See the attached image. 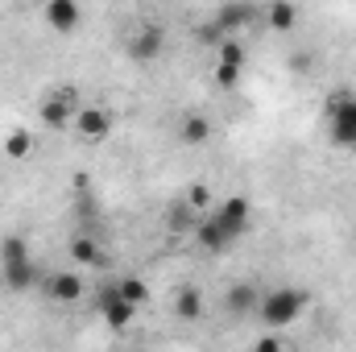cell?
I'll use <instances>...</instances> for the list:
<instances>
[{
  "label": "cell",
  "mask_w": 356,
  "mask_h": 352,
  "mask_svg": "<svg viewBox=\"0 0 356 352\" xmlns=\"http://www.w3.org/2000/svg\"><path fill=\"white\" fill-rule=\"evenodd\" d=\"M33 257H29V241L21 237V232H8L4 241H0V269L4 265H29Z\"/></svg>",
  "instance_id": "cell-16"
},
{
  "label": "cell",
  "mask_w": 356,
  "mask_h": 352,
  "mask_svg": "<svg viewBox=\"0 0 356 352\" xmlns=\"http://www.w3.org/2000/svg\"><path fill=\"white\" fill-rule=\"evenodd\" d=\"M307 303H311L307 290H298V286H277V290L261 294V307H257V311H261V323H266L269 332H282V328H290V323L302 319Z\"/></svg>",
  "instance_id": "cell-2"
},
{
  "label": "cell",
  "mask_w": 356,
  "mask_h": 352,
  "mask_svg": "<svg viewBox=\"0 0 356 352\" xmlns=\"http://www.w3.org/2000/svg\"><path fill=\"white\" fill-rule=\"evenodd\" d=\"M253 224V203L245 195H228L220 207H211L199 224H195V241L207 253H224L228 245H236Z\"/></svg>",
  "instance_id": "cell-1"
},
{
  "label": "cell",
  "mask_w": 356,
  "mask_h": 352,
  "mask_svg": "<svg viewBox=\"0 0 356 352\" xmlns=\"http://www.w3.org/2000/svg\"><path fill=\"white\" fill-rule=\"evenodd\" d=\"M178 141H182V145H203V141H211V120L199 116V112L182 116V125H178Z\"/></svg>",
  "instance_id": "cell-14"
},
{
  "label": "cell",
  "mask_w": 356,
  "mask_h": 352,
  "mask_svg": "<svg viewBox=\"0 0 356 352\" xmlns=\"http://www.w3.org/2000/svg\"><path fill=\"white\" fill-rule=\"evenodd\" d=\"M124 50H129V58H133V63L149 67V63H154V58H162V50H166V33H162V25H141V29H133Z\"/></svg>",
  "instance_id": "cell-5"
},
{
  "label": "cell",
  "mask_w": 356,
  "mask_h": 352,
  "mask_svg": "<svg viewBox=\"0 0 356 352\" xmlns=\"http://www.w3.org/2000/svg\"><path fill=\"white\" fill-rule=\"evenodd\" d=\"M245 63H249L245 46H241L236 38H224V42H220V63H216V88L220 91L241 88V79H245Z\"/></svg>",
  "instance_id": "cell-4"
},
{
  "label": "cell",
  "mask_w": 356,
  "mask_h": 352,
  "mask_svg": "<svg viewBox=\"0 0 356 352\" xmlns=\"http://www.w3.org/2000/svg\"><path fill=\"white\" fill-rule=\"evenodd\" d=\"M75 112H79L75 91H54V95L42 99V120H46V129H67V125H75Z\"/></svg>",
  "instance_id": "cell-9"
},
{
  "label": "cell",
  "mask_w": 356,
  "mask_h": 352,
  "mask_svg": "<svg viewBox=\"0 0 356 352\" xmlns=\"http://www.w3.org/2000/svg\"><path fill=\"white\" fill-rule=\"evenodd\" d=\"M42 290H46V298H50V303L71 307V303H79V298H83V278H79L75 269H58V273H50V278L42 282Z\"/></svg>",
  "instance_id": "cell-7"
},
{
  "label": "cell",
  "mask_w": 356,
  "mask_h": 352,
  "mask_svg": "<svg viewBox=\"0 0 356 352\" xmlns=\"http://www.w3.org/2000/svg\"><path fill=\"white\" fill-rule=\"evenodd\" d=\"M327 133L336 145H356V95L353 91H336L327 99Z\"/></svg>",
  "instance_id": "cell-3"
},
{
  "label": "cell",
  "mask_w": 356,
  "mask_h": 352,
  "mask_svg": "<svg viewBox=\"0 0 356 352\" xmlns=\"http://www.w3.org/2000/svg\"><path fill=\"white\" fill-rule=\"evenodd\" d=\"M42 17H46V25H50L54 33H71V29H79L83 8H79L75 0H50V4L42 8Z\"/></svg>",
  "instance_id": "cell-11"
},
{
  "label": "cell",
  "mask_w": 356,
  "mask_h": 352,
  "mask_svg": "<svg viewBox=\"0 0 356 352\" xmlns=\"http://www.w3.org/2000/svg\"><path fill=\"white\" fill-rule=\"evenodd\" d=\"M224 307H228L232 315H249V311H257V307H261V294H257V286L236 282V286L224 294Z\"/></svg>",
  "instance_id": "cell-12"
},
{
  "label": "cell",
  "mask_w": 356,
  "mask_h": 352,
  "mask_svg": "<svg viewBox=\"0 0 356 352\" xmlns=\"http://www.w3.org/2000/svg\"><path fill=\"white\" fill-rule=\"evenodd\" d=\"M67 253H71V262L75 265H99L104 262V253H99V245H95L91 237H71Z\"/></svg>",
  "instance_id": "cell-18"
},
{
  "label": "cell",
  "mask_w": 356,
  "mask_h": 352,
  "mask_svg": "<svg viewBox=\"0 0 356 352\" xmlns=\"http://www.w3.org/2000/svg\"><path fill=\"white\" fill-rule=\"evenodd\" d=\"M0 278H4V286L8 290H17V294H25V290H33L38 282H42V273H38V265H4L0 269Z\"/></svg>",
  "instance_id": "cell-13"
},
{
  "label": "cell",
  "mask_w": 356,
  "mask_h": 352,
  "mask_svg": "<svg viewBox=\"0 0 356 352\" xmlns=\"http://www.w3.org/2000/svg\"><path fill=\"white\" fill-rule=\"evenodd\" d=\"M253 352H282V336H277V332H266V336L253 344Z\"/></svg>",
  "instance_id": "cell-22"
},
{
  "label": "cell",
  "mask_w": 356,
  "mask_h": 352,
  "mask_svg": "<svg viewBox=\"0 0 356 352\" xmlns=\"http://www.w3.org/2000/svg\"><path fill=\"white\" fill-rule=\"evenodd\" d=\"M211 199H216V195H211L207 182H191V186H186V207H195V211L207 216V211H211Z\"/></svg>",
  "instance_id": "cell-20"
},
{
  "label": "cell",
  "mask_w": 356,
  "mask_h": 352,
  "mask_svg": "<svg viewBox=\"0 0 356 352\" xmlns=\"http://www.w3.org/2000/svg\"><path fill=\"white\" fill-rule=\"evenodd\" d=\"M175 315L182 319V323H195V319L203 315V290H199V286H182V290H178Z\"/></svg>",
  "instance_id": "cell-15"
},
{
  "label": "cell",
  "mask_w": 356,
  "mask_h": 352,
  "mask_svg": "<svg viewBox=\"0 0 356 352\" xmlns=\"http://www.w3.org/2000/svg\"><path fill=\"white\" fill-rule=\"evenodd\" d=\"M112 125H116V120H112V112H108V108H99V104H88V108H79V112H75V125H71V129L79 133V141H88V145H99V141L112 133Z\"/></svg>",
  "instance_id": "cell-6"
},
{
  "label": "cell",
  "mask_w": 356,
  "mask_h": 352,
  "mask_svg": "<svg viewBox=\"0 0 356 352\" xmlns=\"http://www.w3.org/2000/svg\"><path fill=\"white\" fill-rule=\"evenodd\" d=\"M4 154H8L13 162H25V158L33 154V133H29V129H13V133L4 137Z\"/></svg>",
  "instance_id": "cell-19"
},
{
  "label": "cell",
  "mask_w": 356,
  "mask_h": 352,
  "mask_svg": "<svg viewBox=\"0 0 356 352\" xmlns=\"http://www.w3.org/2000/svg\"><path fill=\"white\" fill-rule=\"evenodd\" d=\"M294 21H298V8H294V4H273V8H269V25H273V29H290Z\"/></svg>",
  "instance_id": "cell-21"
},
{
  "label": "cell",
  "mask_w": 356,
  "mask_h": 352,
  "mask_svg": "<svg viewBox=\"0 0 356 352\" xmlns=\"http://www.w3.org/2000/svg\"><path fill=\"white\" fill-rule=\"evenodd\" d=\"M116 294H120L129 307H137V311L149 303V286H145V278H120V282H116Z\"/></svg>",
  "instance_id": "cell-17"
},
{
  "label": "cell",
  "mask_w": 356,
  "mask_h": 352,
  "mask_svg": "<svg viewBox=\"0 0 356 352\" xmlns=\"http://www.w3.org/2000/svg\"><path fill=\"white\" fill-rule=\"evenodd\" d=\"M95 307H99V319L112 328V332H124L133 319H137V307H129L120 294H116V286H108V290H99V298H95Z\"/></svg>",
  "instance_id": "cell-8"
},
{
  "label": "cell",
  "mask_w": 356,
  "mask_h": 352,
  "mask_svg": "<svg viewBox=\"0 0 356 352\" xmlns=\"http://www.w3.org/2000/svg\"><path fill=\"white\" fill-rule=\"evenodd\" d=\"M257 21V4H220L216 8V29H220V38L224 33H241V29H249Z\"/></svg>",
  "instance_id": "cell-10"
}]
</instances>
